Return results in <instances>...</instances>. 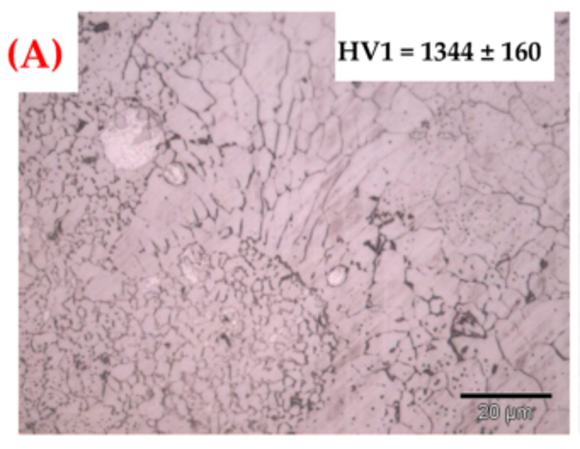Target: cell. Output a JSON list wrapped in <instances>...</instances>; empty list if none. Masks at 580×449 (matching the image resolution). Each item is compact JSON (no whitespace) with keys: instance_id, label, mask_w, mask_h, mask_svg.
I'll return each mask as SVG.
<instances>
[{"instance_id":"cell-1","label":"cell","mask_w":580,"mask_h":449,"mask_svg":"<svg viewBox=\"0 0 580 449\" xmlns=\"http://www.w3.org/2000/svg\"><path fill=\"white\" fill-rule=\"evenodd\" d=\"M264 143H266V148L271 150V152H274L276 147H278V138H279V130H278V125L276 123H266L264 125Z\"/></svg>"},{"instance_id":"cell-2","label":"cell","mask_w":580,"mask_h":449,"mask_svg":"<svg viewBox=\"0 0 580 449\" xmlns=\"http://www.w3.org/2000/svg\"><path fill=\"white\" fill-rule=\"evenodd\" d=\"M290 128L286 125L279 128V138H278V147H276V153L281 157L283 153H286V148H288V134H290Z\"/></svg>"},{"instance_id":"cell-3","label":"cell","mask_w":580,"mask_h":449,"mask_svg":"<svg viewBox=\"0 0 580 449\" xmlns=\"http://www.w3.org/2000/svg\"><path fill=\"white\" fill-rule=\"evenodd\" d=\"M264 198L268 199L269 206H272V204L276 203V189H274V181H272V179H269L268 181V186H266V191H264Z\"/></svg>"},{"instance_id":"cell-4","label":"cell","mask_w":580,"mask_h":449,"mask_svg":"<svg viewBox=\"0 0 580 449\" xmlns=\"http://www.w3.org/2000/svg\"><path fill=\"white\" fill-rule=\"evenodd\" d=\"M262 133H264V131H262V128L261 126H255V133H254V145L257 148H261L262 145H264V140H262Z\"/></svg>"},{"instance_id":"cell-5","label":"cell","mask_w":580,"mask_h":449,"mask_svg":"<svg viewBox=\"0 0 580 449\" xmlns=\"http://www.w3.org/2000/svg\"><path fill=\"white\" fill-rule=\"evenodd\" d=\"M342 48H344V51H351V50H354V45H352V43H344V45H342Z\"/></svg>"},{"instance_id":"cell-6","label":"cell","mask_w":580,"mask_h":449,"mask_svg":"<svg viewBox=\"0 0 580 449\" xmlns=\"http://www.w3.org/2000/svg\"><path fill=\"white\" fill-rule=\"evenodd\" d=\"M344 58H346V60H351V58H352V54H351V53H349V51H346V53H344Z\"/></svg>"}]
</instances>
